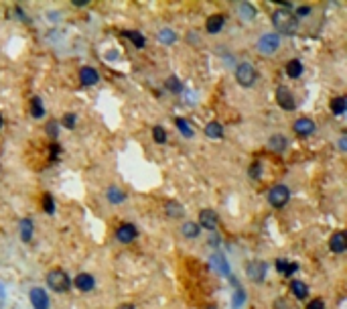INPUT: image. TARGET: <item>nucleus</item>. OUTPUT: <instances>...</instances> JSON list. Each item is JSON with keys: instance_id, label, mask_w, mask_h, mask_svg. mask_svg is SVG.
Returning a JSON list of instances; mask_svg holds the SVG:
<instances>
[{"instance_id": "1", "label": "nucleus", "mask_w": 347, "mask_h": 309, "mask_svg": "<svg viewBox=\"0 0 347 309\" xmlns=\"http://www.w3.org/2000/svg\"><path fill=\"white\" fill-rule=\"evenodd\" d=\"M272 25L276 29V35H294L298 31V19L294 17L292 11L286 9H276L272 13Z\"/></svg>"}, {"instance_id": "2", "label": "nucleus", "mask_w": 347, "mask_h": 309, "mask_svg": "<svg viewBox=\"0 0 347 309\" xmlns=\"http://www.w3.org/2000/svg\"><path fill=\"white\" fill-rule=\"evenodd\" d=\"M47 285L55 293H65L71 287V279L63 268H53L47 273Z\"/></svg>"}, {"instance_id": "3", "label": "nucleus", "mask_w": 347, "mask_h": 309, "mask_svg": "<svg viewBox=\"0 0 347 309\" xmlns=\"http://www.w3.org/2000/svg\"><path fill=\"white\" fill-rule=\"evenodd\" d=\"M236 80H238V84H240V86L250 88V86H254V84H256V80H258V71H256V67H254L252 63H240V65L236 67Z\"/></svg>"}, {"instance_id": "4", "label": "nucleus", "mask_w": 347, "mask_h": 309, "mask_svg": "<svg viewBox=\"0 0 347 309\" xmlns=\"http://www.w3.org/2000/svg\"><path fill=\"white\" fill-rule=\"evenodd\" d=\"M288 200H290V191H288V187L286 185H274V187H270V191H268V204L270 206H274V208H284L286 204H288Z\"/></svg>"}, {"instance_id": "5", "label": "nucleus", "mask_w": 347, "mask_h": 309, "mask_svg": "<svg viewBox=\"0 0 347 309\" xmlns=\"http://www.w3.org/2000/svg\"><path fill=\"white\" fill-rule=\"evenodd\" d=\"M278 47H280V35L276 33H266L258 39V51L262 55H272Z\"/></svg>"}, {"instance_id": "6", "label": "nucleus", "mask_w": 347, "mask_h": 309, "mask_svg": "<svg viewBox=\"0 0 347 309\" xmlns=\"http://www.w3.org/2000/svg\"><path fill=\"white\" fill-rule=\"evenodd\" d=\"M276 104L282 110H286V112H292L296 108V100H294L290 88H286V86H278L276 88Z\"/></svg>"}, {"instance_id": "7", "label": "nucleus", "mask_w": 347, "mask_h": 309, "mask_svg": "<svg viewBox=\"0 0 347 309\" xmlns=\"http://www.w3.org/2000/svg\"><path fill=\"white\" fill-rule=\"evenodd\" d=\"M266 271H268V264L264 260H250L246 264V275L254 283H262L266 279Z\"/></svg>"}, {"instance_id": "8", "label": "nucleus", "mask_w": 347, "mask_h": 309, "mask_svg": "<svg viewBox=\"0 0 347 309\" xmlns=\"http://www.w3.org/2000/svg\"><path fill=\"white\" fill-rule=\"evenodd\" d=\"M199 224H201V228L213 232V230L220 226V216H218V212H213V210H209V208L201 210V212H199Z\"/></svg>"}, {"instance_id": "9", "label": "nucleus", "mask_w": 347, "mask_h": 309, "mask_svg": "<svg viewBox=\"0 0 347 309\" xmlns=\"http://www.w3.org/2000/svg\"><path fill=\"white\" fill-rule=\"evenodd\" d=\"M29 299H31L33 309H49V295L45 293V289L33 287L29 293Z\"/></svg>"}, {"instance_id": "10", "label": "nucleus", "mask_w": 347, "mask_h": 309, "mask_svg": "<svg viewBox=\"0 0 347 309\" xmlns=\"http://www.w3.org/2000/svg\"><path fill=\"white\" fill-rule=\"evenodd\" d=\"M136 236H138V232H136V228L132 224H120L116 228V240L122 242V244H130Z\"/></svg>"}, {"instance_id": "11", "label": "nucleus", "mask_w": 347, "mask_h": 309, "mask_svg": "<svg viewBox=\"0 0 347 309\" xmlns=\"http://www.w3.org/2000/svg\"><path fill=\"white\" fill-rule=\"evenodd\" d=\"M329 248H331V252H335V254H343L345 252V248H347V236H345V232H335L333 236H331V240H329Z\"/></svg>"}, {"instance_id": "12", "label": "nucleus", "mask_w": 347, "mask_h": 309, "mask_svg": "<svg viewBox=\"0 0 347 309\" xmlns=\"http://www.w3.org/2000/svg\"><path fill=\"white\" fill-rule=\"evenodd\" d=\"M224 25H226V17L224 15H211L205 21V31L209 35H218L220 31H224Z\"/></svg>"}, {"instance_id": "13", "label": "nucleus", "mask_w": 347, "mask_h": 309, "mask_svg": "<svg viewBox=\"0 0 347 309\" xmlns=\"http://www.w3.org/2000/svg\"><path fill=\"white\" fill-rule=\"evenodd\" d=\"M79 82H81V86H96L100 82V73L94 67L85 65V67L79 69Z\"/></svg>"}, {"instance_id": "14", "label": "nucleus", "mask_w": 347, "mask_h": 309, "mask_svg": "<svg viewBox=\"0 0 347 309\" xmlns=\"http://www.w3.org/2000/svg\"><path fill=\"white\" fill-rule=\"evenodd\" d=\"M294 132L296 134H300V136H309V134H313L315 132V122L311 120V118H298V120H294Z\"/></svg>"}, {"instance_id": "15", "label": "nucleus", "mask_w": 347, "mask_h": 309, "mask_svg": "<svg viewBox=\"0 0 347 309\" xmlns=\"http://www.w3.org/2000/svg\"><path fill=\"white\" fill-rule=\"evenodd\" d=\"M73 285L79 289V291H94V287H96V279L92 277V275H88V273H79L77 277H75V281H73Z\"/></svg>"}, {"instance_id": "16", "label": "nucleus", "mask_w": 347, "mask_h": 309, "mask_svg": "<svg viewBox=\"0 0 347 309\" xmlns=\"http://www.w3.org/2000/svg\"><path fill=\"white\" fill-rule=\"evenodd\" d=\"M19 230H21V240H23V242H31V240H33L35 224H33L31 218H23L21 224H19Z\"/></svg>"}, {"instance_id": "17", "label": "nucleus", "mask_w": 347, "mask_h": 309, "mask_svg": "<svg viewBox=\"0 0 347 309\" xmlns=\"http://www.w3.org/2000/svg\"><path fill=\"white\" fill-rule=\"evenodd\" d=\"M205 134H207V138H211V140H220V138L224 136V126H222L218 120H211V122H207V126H205Z\"/></svg>"}, {"instance_id": "18", "label": "nucleus", "mask_w": 347, "mask_h": 309, "mask_svg": "<svg viewBox=\"0 0 347 309\" xmlns=\"http://www.w3.org/2000/svg\"><path fill=\"white\" fill-rule=\"evenodd\" d=\"M268 148L272 152H282L286 148V136L284 134H272L268 138Z\"/></svg>"}, {"instance_id": "19", "label": "nucleus", "mask_w": 347, "mask_h": 309, "mask_svg": "<svg viewBox=\"0 0 347 309\" xmlns=\"http://www.w3.org/2000/svg\"><path fill=\"white\" fill-rule=\"evenodd\" d=\"M106 198H108V202H110V204L118 206V204H122V202L126 200V194H124L118 185H110V187H108V191H106Z\"/></svg>"}, {"instance_id": "20", "label": "nucleus", "mask_w": 347, "mask_h": 309, "mask_svg": "<svg viewBox=\"0 0 347 309\" xmlns=\"http://www.w3.org/2000/svg\"><path fill=\"white\" fill-rule=\"evenodd\" d=\"M211 264L215 266V271H218L220 275H224V277H228V275H230V264L226 262V258H224V254H220V252H215V254L211 256Z\"/></svg>"}, {"instance_id": "21", "label": "nucleus", "mask_w": 347, "mask_h": 309, "mask_svg": "<svg viewBox=\"0 0 347 309\" xmlns=\"http://www.w3.org/2000/svg\"><path fill=\"white\" fill-rule=\"evenodd\" d=\"M286 75L292 78V80H298V78L302 75V63H300L298 59H290V61L286 63Z\"/></svg>"}, {"instance_id": "22", "label": "nucleus", "mask_w": 347, "mask_h": 309, "mask_svg": "<svg viewBox=\"0 0 347 309\" xmlns=\"http://www.w3.org/2000/svg\"><path fill=\"white\" fill-rule=\"evenodd\" d=\"M164 88H166L170 94H181V92H183V84H181V80H179L177 75H168L166 82H164Z\"/></svg>"}, {"instance_id": "23", "label": "nucleus", "mask_w": 347, "mask_h": 309, "mask_svg": "<svg viewBox=\"0 0 347 309\" xmlns=\"http://www.w3.org/2000/svg\"><path fill=\"white\" fill-rule=\"evenodd\" d=\"M238 13H240V17L244 19V21H252L254 17H256V7L252 5V3H242L240 5V9H238Z\"/></svg>"}, {"instance_id": "24", "label": "nucleus", "mask_w": 347, "mask_h": 309, "mask_svg": "<svg viewBox=\"0 0 347 309\" xmlns=\"http://www.w3.org/2000/svg\"><path fill=\"white\" fill-rule=\"evenodd\" d=\"M290 291H292V295L298 297V299H307V297H309V287H307L302 281H292V283H290Z\"/></svg>"}, {"instance_id": "25", "label": "nucleus", "mask_w": 347, "mask_h": 309, "mask_svg": "<svg viewBox=\"0 0 347 309\" xmlns=\"http://www.w3.org/2000/svg\"><path fill=\"white\" fill-rule=\"evenodd\" d=\"M164 212L168 214V218H181V216H183V208H181V204H179V202H175V200L166 202Z\"/></svg>"}, {"instance_id": "26", "label": "nucleus", "mask_w": 347, "mask_h": 309, "mask_svg": "<svg viewBox=\"0 0 347 309\" xmlns=\"http://www.w3.org/2000/svg\"><path fill=\"white\" fill-rule=\"evenodd\" d=\"M31 116L33 118H43L45 116V108H43V100L39 98V96H35L33 100H31Z\"/></svg>"}, {"instance_id": "27", "label": "nucleus", "mask_w": 347, "mask_h": 309, "mask_svg": "<svg viewBox=\"0 0 347 309\" xmlns=\"http://www.w3.org/2000/svg\"><path fill=\"white\" fill-rule=\"evenodd\" d=\"M345 108H347V100H345L343 96H337V98L331 100V112H333L335 116H341V114L345 112Z\"/></svg>"}, {"instance_id": "28", "label": "nucleus", "mask_w": 347, "mask_h": 309, "mask_svg": "<svg viewBox=\"0 0 347 309\" xmlns=\"http://www.w3.org/2000/svg\"><path fill=\"white\" fill-rule=\"evenodd\" d=\"M181 234H183L185 238H197V236H199V224H195V222H185V224L181 226Z\"/></svg>"}, {"instance_id": "29", "label": "nucleus", "mask_w": 347, "mask_h": 309, "mask_svg": "<svg viewBox=\"0 0 347 309\" xmlns=\"http://www.w3.org/2000/svg\"><path fill=\"white\" fill-rule=\"evenodd\" d=\"M122 35H124V37H128V39L132 41V45H134V47H138V49H142V47L146 45V41H144L142 33H138V31H124Z\"/></svg>"}, {"instance_id": "30", "label": "nucleus", "mask_w": 347, "mask_h": 309, "mask_svg": "<svg viewBox=\"0 0 347 309\" xmlns=\"http://www.w3.org/2000/svg\"><path fill=\"white\" fill-rule=\"evenodd\" d=\"M158 41L162 45H172V43H177V35H175V31H170V29H162L158 33Z\"/></svg>"}, {"instance_id": "31", "label": "nucleus", "mask_w": 347, "mask_h": 309, "mask_svg": "<svg viewBox=\"0 0 347 309\" xmlns=\"http://www.w3.org/2000/svg\"><path fill=\"white\" fill-rule=\"evenodd\" d=\"M43 210H45V214H49V216L55 214V200H53L51 194H43Z\"/></svg>"}, {"instance_id": "32", "label": "nucleus", "mask_w": 347, "mask_h": 309, "mask_svg": "<svg viewBox=\"0 0 347 309\" xmlns=\"http://www.w3.org/2000/svg\"><path fill=\"white\" fill-rule=\"evenodd\" d=\"M175 124H177V128L181 130V134H185L187 138H191V136H193V128L189 126V122H187L185 118H177V120H175Z\"/></svg>"}, {"instance_id": "33", "label": "nucleus", "mask_w": 347, "mask_h": 309, "mask_svg": "<svg viewBox=\"0 0 347 309\" xmlns=\"http://www.w3.org/2000/svg\"><path fill=\"white\" fill-rule=\"evenodd\" d=\"M152 138H154V142L164 144V142H166V130H164L162 126H154V128H152Z\"/></svg>"}, {"instance_id": "34", "label": "nucleus", "mask_w": 347, "mask_h": 309, "mask_svg": "<svg viewBox=\"0 0 347 309\" xmlns=\"http://www.w3.org/2000/svg\"><path fill=\"white\" fill-rule=\"evenodd\" d=\"M244 299H246V293H244V289L236 287V295H234V299H232V307H234V309H240V307L244 305Z\"/></svg>"}, {"instance_id": "35", "label": "nucleus", "mask_w": 347, "mask_h": 309, "mask_svg": "<svg viewBox=\"0 0 347 309\" xmlns=\"http://www.w3.org/2000/svg\"><path fill=\"white\" fill-rule=\"evenodd\" d=\"M45 132H47L49 138H57V134H59V124H57L55 120H49L47 126H45Z\"/></svg>"}, {"instance_id": "36", "label": "nucleus", "mask_w": 347, "mask_h": 309, "mask_svg": "<svg viewBox=\"0 0 347 309\" xmlns=\"http://www.w3.org/2000/svg\"><path fill=\"white\" fill-rule=\"evenodd\" d=\"M61 122H63V126H65V128H75V124H77V116H75V114H71V112H67V114L61 118Z\"/></svg>"}, {"instance_id": "37", "label": "nucleus", "mask_w": 347, "mask_h": 309, "mask_svg": "<svg viewBox=\"0 0 347 309\" xmlns=\"http://www.w3.org/2000/svg\"><path fill=\"white\" fill-rule=\"evenodd\" d=\"M250 177L252 179H260V175H262V163L260 161H256V163H252V167H250Z\"/></svg>"}, {"instance_id": "38", "label": "nucleus", "mask_w": 347, "mask_h": 309, "mask_svg": "<svg viewBox=\"0 0 347 309\" xmlns=\"http://www.w3.org/2000/svg\"><path fill=\"white\" fill-rule=\"evenodd\" d=\"M307 309H325V301L323 299H313V301H309Z\"/></svg>"}, {"instance_id": "39", "label": "nucleus", "mask_w": 347, "mask_h": 309, "mask_svg": "<svg viewBox=\"0 0 347 309\" xmlns=\"http://www.w3.org/2000/svg\"><path fill=\"white\" fill-rule=\"evenodd\" d=\"M307 15H311V7H309V5H302V7L296 9V15H294V17L298 19V17H307Z\"/></svg>"}, {"instance_id": "40", "label": "nucleus", "mask_w": 347, "mask_h": 309, "mask_svg": "<svg viewBox=\"0 0 347 309\" xmlns=\"http://www.w3.org/2000/svg\"><path fill=\"white\" fill-rule=\"evenodd\" d=\"M286 268H288V262H286L284 258H278V260H276V271H278L280 275H284Z\"/></svg>"}, {"instance_id": "41", "label": "nucleus", "mask_w": 347, "mask_h": 309, "mask_svg": "<svg viewBox=\"0 0 347 309\" xmlns=\"http://www.w3.org/2000/svg\"><path fill=\"white\" fill-rule=\"evenodd\" d=\"M298 271V264L296 262H288V268H286V273H284V277H290L292 273H296Z\"/></svg>"}, {"instance_id": "42", "label": "nucleus", "mask_w": 347, "mask_h": 309, "mask_svg": "<svg viewBox=\"0 0 347 309\" xmlns=\"http://www.w3.org/2000/svg\"><path fill=\"white\" fill-rule=\"evenodd\" d=\"M274 309H288V307H286V299H276Z\"/></svg>"}, {"instance_id": "43", "label": "nucleus", "mask_w": 347, "mask_h": 309, "mask_svg": "<svg viewBox=\"0 0 347 309\" xmlns=\"http://www.w3.org/2000/svg\"><path fill=\"white\" fill-rule=\"evenodd\" d=\"M209 244H211V246H218V244H220V236H218V234H211Z\"/></svg>"}, {"instance_id": "44", "label": "nucleus", "mask_w": 347, "mask_h": 309, "mask_svg": "<svg viewBox=\"0 0 347 309\" xmlns=\"http://www.w3.org/2000/svg\"><path fill=\"white\" fill-rule=\"evenodd\" d=\"M75 7H88V0H73Z\"/></svg>"}, {"instance_id": "45", "label": "nucleus", "mask_w": 347, "mask_h": 309, "mask_svg": "<svg viewBox=\"0 0 347 309\" xmlns=\"http://www.w3.org/2000/svg\"><path fill=\"white\" fill-rule=\"evenodd\" d=\"M339 146H341V150H345V136H341V140H339Z\"/></svg>"}, {"instance_id": "46", "label": "nucleus", "mask_w": 347, "mask_h": 309, "mask_svg": "<svg viewBox=\"0 0 347 309\" xmlns=\"http://www.w3.org/2000/svg\"><path fill=\"white\" fill-rule=\"evenodd\" d=\"M118 309H134V307H132V305H128V303H124V305H120Z\"/></svg>"}, {"instance_id": "47", "label": "nucleus", "mask_w": 347, "mask_h": 309, "mask_svg": "<svg viewBox=\"0 0 347 309\" xmlns=\"http://www.w3.org/2000/svg\"><path fill=\"white\" fill-rule=\"evenodd\" d=\"M3 122H5V120H3V116H0V128H3Z\"/></svg>"}]
</instances>
